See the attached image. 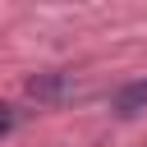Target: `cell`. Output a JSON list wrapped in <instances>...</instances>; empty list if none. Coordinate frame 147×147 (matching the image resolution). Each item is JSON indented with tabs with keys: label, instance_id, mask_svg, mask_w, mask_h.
I'll return each instance as SVG.
<instances>
[{
	"label": "cell",
	"instance_id": "7a4b0ae2",
	"mask_svg": "<svg viewBox=\"0 0 147 147\" xmlns=\"http://www.w3.org/2000/svg\"><path fill=\"white\" fill-rule=\"evenodd\" d=\"M147 106V78H138V83H124L119 92H115V110L119 115H138Z\"/></svg>",
	"mask_w": 147,
	"mask_h": 147
},
{
	"label": "cell",
	"instance_id": "6da1fadb",
	"mask_svg": "<svg viewBox=\"0 0 147 147\" xmlns=\"http://www.w3.org/2000/svg\"><path fill=\"white\" fill-rule=\"evenodd\" d=\"M28 96L41 106H64L78 96V83H74V74H37V78H28Z\"/></svg>",
	"mask_w": 147,
	"mask_h": 147
},
{
	"label": "cell",
	"instance_id": "3957f363",
	"mask_svg": "<svg viewBox=\"0 0 147 147\" xmlns=\"http://www.w3.org/2000/svg\"><path fill=\"white\" fill-rule=\"evenodd\" d=\"M14 124H18V110H14L9 101H0V138H9V133H14Z\"/></svg>",
	"mask_w": 147,
	"mask_h": 147
}]
</instances>
